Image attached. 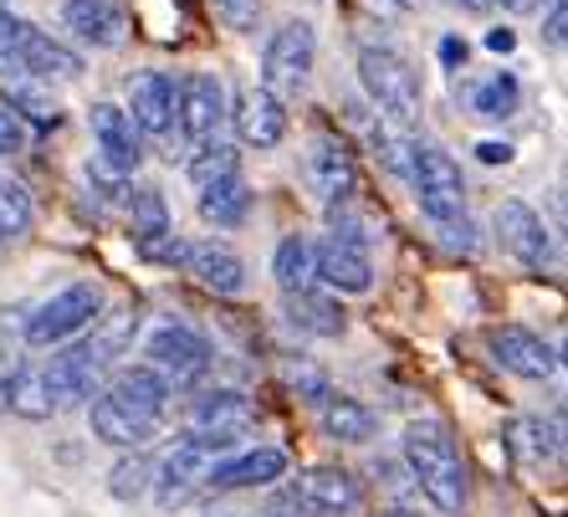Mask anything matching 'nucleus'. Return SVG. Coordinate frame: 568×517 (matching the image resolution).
Instances as JSON below:
<instances>
[{"label": "nucleus", "mask_w": 568, "mask_h": 517, "mask_svg": "<svg viewBox=\"0 0 568 517\" xmlns=\"http://www.w3.org/2000/svg\"><path fill=\"white\" fill-rule=\"evenodd\" d=\"M405 466H410L415 487L436 513L456 517L466 507V466H462V446L440 420H410L405 425Z\"/></svg>", "instance_id": "f257e3e1"}, {"label": "nucleus", "mask_w": 568, "mask_h": 517, "mask_svg": "<svg viewBox=\"0 0 568 517\" xmlns=\"http://www.w3.org/2000/svg\"><path fill=\"white\" fill-rule=\"evenodd\" d=\"M0 72H27V78H78L82 72V57L72 47H62L57 37L37 31L31 21L21 16L0 11Z\"/></svg>", "instance_id": "f03ea898"}, {"label": "nucleus", "mask_w": 568, "mask_h": 517, "mask_svg": "<svg viewBox=\"0 0 568 517\" xmlns=\"http://www.w3.org/2000/svg\"><path fill=\"white\" fill-rule=\"evenodd\" d=\"M358 82H364V93H369V103L379 108L384 119L395 123H415L420 119V72H415L410 62L399 52H389V47H369V52L358 57Z\"/></svg>", "instance_id": "7ed1b4c3"}, {"label": "nucleus", "mask_w": 568, "mask_h": 517, "mask_svg": "<svg viewBox=\"0 0 568 517\" xmlns=\"http://www.w3.org/2000/svg\"><path fill=\"white\" fill-rule=\"evenodd\" d=\"M98 313H103V292H98L93 282H72V287L52 292V297L31 313L21 338H27L31 348H62L93 328Z\"/></svg>", "instance_id": "20e7f679"}, {"label": "nucleus", "mask_w": 568, "mask_h": 517, "mask_svg": "<svg viewBox=\"0 0 568 517\" xmlns=\"http://www.w3.org/2000/svg\"><path fill=\"white\" fill-rule=\"evenodd\" d=\"M144 358L170 389H190L211 369V344H205L190 323H159L144 338Z\"/></svg>", "instance_id": "39448f33"}, {"label": "nucleus", "mask_w": 568, "mask_h": 517, "mask_svg": "<svg viewBox=\"0 0 568 517\" xmlns=\"http://www.w3.org/2000/svg\"><path fill=\"white\" fill-rule=\"evenodd\" d=\"M410 185H415V200H420V211L446 226V221H462L466 215V180L456 170L450 154L440 149H415V170H410Z\"/></svg>", "instance_id": "423d86ee"}, {"label": "nucleus", "mask_w": 568, "mask_h": 517, "mask_svg": "<svg viewBox=\"0 0 568 517\" xmlns=\"http://www.w3.org/2000/svg\"><path fill=\"white\" fill-rule=\"evenodd\" d=\"M317 62V31L307 21H287L282 31H272L266 41V57H262V88L266 93H297L307 82Z\"/></svg>", "instance_id": "0eeeda50"}, {"label": "nucleus", "mask_w": 568, "mask_h": 517, "mask_svg": "<svg viewBox=\"0 0 568 517\" xmlns=\"http://www.w3.org/2000/svg\"><path fill=\"white\" fill-rule=\"evenodd\" d=\"M185 436L195 440H211V446H236V436H246L256 425V405L241 389H211V395L190 399V415H185Z\"/></svg>", "instance_id": "6e6552de"}, {"label": "nucleus", "mask_w": 568, "mask_h": 517, "mask_svg": "<svg viewBox=\"0 0 568 517\" xmlns=\"http://www.w3.org/2000/svg\"><path fill=\"white\" fill-rule=\"evenodd\" d=\"M221 452H231V446H211V440H195V436L174 440L170 456L159 462V503L164 507L185 503L200 481H211V472L221 466Z\"/></svg>", "instance_id": "1a4fd4ad"}, {"label": "nucleus", "mask_w": 568, "mask_h": 517, "mask_svg": "<svg viewBox=\"0 0 568 517\" xmlns=\"http://www.w3.org/2000/svg\"><path fill=\"white\" fill-rule=\"evenodd\" d=\"M307 185L323 205H348L354 200V185H358V170H354V154L338 133H317L307 144Z\"/></svg>", "instance_id": "9d476101"}, {"label": "nucleus", "mask_w": 568, "mask_h": 517, "mask_svg": "<svg viewBox=\"0 0 568 517\" xmlns=\"http://www.w3.org/2000/svg\"><path fill=\"white\" fill-rule=\"evenodd\" d=\"M133 119V129L139 133H154V139H164V133L174 129V119H180V82L170 78V72H133L129 78V108H123Z\"/></svg>", "instance_id": "9b49d317"}, {"label": "nucleus", "mask_w": 568, "mask_h": 517, "mask_svg": "<svg viewBox=\"0 0 568 517\" xmlns=\"http://www.w3.org/2000/svg\"><path fill=\"white\" fill-rule=\"evenodd\" d=\"M292 491L303 497V507L313 517H354L364 507V487L344 466H307L303 477L292 481Z\"/></svg>", "instance_id": "f8f14e48"}, {"label": "nucleus", "mask_w": 568, "mask_h": 517, "mask_svg": "<svg viewBox=\"0 0 568 517\" xmlns=\"http://www.w3.org/2000/svg\"><path fill=\"white\" fill-rule=\"evenodd\" d=\"M225 119H231V108H225V88L215 72H195V78L180 82V119L174 123L185 129V139L211 144Z\"/></svg>", "instance_id": "ddd939ff"}, {"label": "nucleus", "mask_w": 568, "mask_h": 517, "mask_svg": "<svg viewBox=\"0 0 568 517\" xmlns=\"http://www.w3.org/2000/svg\"><path fill=\"white\" fill-rule=\"evenodd\" d=\"M491 226L503 236V252H513L523 266H542L554 256V236L542 226V215L532 205H523V200H503L497 215H491Z\"/></svg>", "instance_id": "4468645a"}, {"label": "nucleus", "mask_w": 568, "mask_h": 517, "mask_svg": "<svg viewBox=\"0 0 568 517\" xmlns=\"http://www.w3.org/2000/svg\"><path fill=\"white\" fill-rule=\"evenodd\" d=\"M487 348H491V358H497L507 374H517V379H548V374L558 369V354H554V348L542 344L538 333L517 328V323L487 328Z\"/></svg>", "instance_id": "2eb2a0df"}, {"label": "nucleus", "mask_w": 568, "mask_h": 517, "mask_svg": "<svg viewBox=\"0 0 568 517\" xmlns=\"http://www.w3.org/2000/svg\"><path fill=\"white\" fill-rule=\"evenodd\" d=\"M98 358L88 354L82 344H67L62 354H52V364L41 369V379H47V395H52L57 410H72V405H88V399L98 395Z\"/></svg>", "instance_id": "dca6fc26"}, {"label": "nucleus", "mask_w": 568, "mask_h": 517, "mask_svg": "<svg viewBox=\"0 0 568 517\" xmlns=\"http://www.w3.org/2000/svg\"><path fill=\"white\" fill-rule=\"evenodd\" d=\"M88 123H93V139H98V160H103L108 170H119V174L139 170V160H144V133L133 129V119L123 108L93 103Z\"/></svg>", "instance_id": "f3484780"}, {"label": "nucleus", "mask_w": 568, "mask_h": 517, "mask_svg": "<svg viewBox=\"0 0 568 517\" xmlns=\"http://www.w3.org/2000/svg\"><path fill=\"white\" fill-rule=\"evenodd\" d=\"M62 27L88 47H123L129 16L123 0H62Z\"/></svg>", "instance_id": "a211bd4d"}, {"label": "nucleus", "mask_w": 568, "mask_h": 517, "mask_svg": "<svg viewBox=\"0 0 568 517\" xmlns=\"http://www.w3.org/2000/svg\"><path fill=\"white\" fill-rule=\"evenodd\" d=\"M231 123H236L241 144L272 149V144H282V133H287V108H282L277 93H266V88H246V93H236Z\"/></svg>", "instance_id": "6ab92c4d"}, {"label": "nucleus", "mask_w": 568, "mask_h": 517, "mask_svg": "<svg viewBox=\"0 0 568 517\" xmlns=\"http://www.w3.org/2000/svg\"><path fill=\"white\" fill-rule=\"evenodd\" d=\"M103 395H113L123 405V410L144 415V420H164V410H170V395L174 389L159 379L149 364H123V369H113V379H108Z\"/></svg>", "instance_id": "aec40b11"}, {"label": "nucleus", "mask_w": 568, "mask_h": 517, "mask_svg": "<svg viewBox=\"0 0 568 517\" xmlns=\"http://www.w3.org/2000/svg\"><path fill=\"white\" fill-rule=\"evenodd\" d=\"M185 272L215 297H236L246 287V262H241L225 241H195L185 252Z\"/></svg>", "instance_id": "412c9836"}, {"label": "nucleus", "mask_w": 568, "mask_h": 517, "mask_svg": "<svg viewBox=\"0 0 568 517\" xmlns=\"http://www.w3.org/2000/svg\"><path fill=\"white\" fill-rule=\"evenodd\" d=\"M88 420H93V436H98V440H108V446H123V452H139V446L154 436V420H144V415L123 410L119 399L103 395V389L88 399Z\"/></svg>", "instance_id": "4be33fe9"}, {"label": "nucleus", "mask_w": 568, "mask_h": 517, "mask_svg": "<svg viewBox=\"0 0 568 517\" xmlns=\"http://www.w3.org/2000/svg\"><path fill=\"white\" fill-rule=\"evenodd\" d=\"M317 256V282H328V287L338 292H369L374 282V266H369V252L364 246H348V241H323V246H313Z\"/></svg>", "instance_id": "5701e85b"}, {"label": "nucleus", "mask_w": 568, "mask_h": 517, "mask_svg": "<svg viewBox=\"0 0 568 517\" xmlns=\"http://www.w3.org/2000/svg\"><path fill=\"white\" fill-rule=\"evenodd\" d=\"M287 472V452L277 446H256V452H241L236 462H221L211 472V487L221 491H241V487H272Z\"/></svg>", "instance_id": "b1692460"}, {"label": "nucleus", "mask_w": 568, "mask_h": 517, "mask_svg": "<svg viewBox=\"0 0 568 517\" xmlns=\"http://www.w3.org/2000/svg\"><path fill=\"white\" fill-rule=\"evenodd\" d=\"M287 323L307 338H344L348 313L323 292H297V297H287Z\"/></svg>", "instance_id": "393cba45"}, {"label": "nucleus", "mask_w": 568, "mask_h": 517, "mask_svg": "<svg viewBox=\"0 0 568 517\" xmlns=\"http://www.w3.org/2000/svg\"><path fill=\"white\" fill-rule=\"evenodd\" d=\"M272 277L287 297L297 292H313L317 287V256H313V241L307 236H282L277 252H272Z\"/></svg>", "instance_id": "a878e982"}, {"label": "nucleus", "mask_w": 568, "mask_h": 517, "mask_svg": "<svg viewBox=\"0 0 568 517\" xmlns=\"http://www.w3.org/2000/svg\"><path fill=\"white\" fill-rule=\"evenodd\" d=\"M0 88H6V98H11V113H16V119L47 123V129L62 119V103H57L52 88H47L41 78H27V72H0Z\"/></svg>", "instance_id": "bb28decb"}, {"label": "nucleus", "mask_w": 568, "mask_h": 517, "mask_svg": "<svg viewBox=\"0 0 568 517\" xmlns=\"http://www.w3.org/2000/svg\"><path fill=\"white\" fill-rule=\"evenodd\" d=\"M252 215V185L246 180H221V185L200 190V221L205 226H221V231H236L241 221Z\"/></svg>", "instance_id": "cd10ccee"}, {"label": "nucleus", "mask_w": 568, "mask_h": 517, "mask_svg": "<svg viewBox=\"0 0 568 517\" xmlns=\"http://www.w3.org/2000/svg\"><path fill=\"white\" fill-rule=\"evenodd\" d=\"M317 420H323V430H328L333 440H344V446H364V440H374V410L369 405H358V399H348V395L323 399V405H317Z\"/></svg>", "instance_id": "c85d7f7f"}, {"label": "nucleus", "mask_w": 568, "mask_h": 517, "mask_svg": "<svg viewBox=\"0 0 568 517\" xmlns=\"http://www.w3.org/2000/svg\"><path fill=\"white\" fill-rule=\"evenodd\" d=\"M133 328H139V313H133V307L98 313L93 328H88V338H82V348H88V354L98 358V369H103V364H113V358L133 344Z\"/></svg>", "instance_id": "c756f323"}, {"label": "nucleus", "mask_w": 568, "mask_h": 517, "mask_svg": "<svg viewBox=\"0 0 568 517\" xmlns=\"http://www.w3.org/2000/svg\"><path fill=\"white\" fill-rule=\"evenodd\" d=\"M185 174H190V185H195V190H211V185H221V180H236V174H241L236 144H221V139H211V144H195Z\"/></svg>", "instance_id": "7c9ffc66"}, {"label": "nucleus", "mask_w": 568, "mask_h": 517, "mask_svg": "<svg viewBox=\"0 0 568 517\" xmlns=\"http://www.w3.org/2000/svg\"><path fill=\"white\" fill-rule=\"evenodd\" d=\"M517 103H523V88H517L513 72H491V78L476 82V93H471V113L476 119H487V123L513 119Z\"/></svg>", "instance_id": "2f4dec72"}, {"label": "nucleus", "mask_w": 568, "mask_h": 517, "mask_svg": "<svg viewBox=\"0 0 568 517\" xmlns=\"http://www.w3.org/2000/svg\"><path fill=\"white\" fill-rule=\"evenodd\" d=\"M129 226H133V236H139V246L170 236V205H164L159 190H133L129 195Z\"/></svg>", "instance_id": "473e14b6"}, {"label": "nucleus", "mask_w": 568, "mask_h": 517, "mask_svg": "<svg viewBox=\"0 0 568 517\" xmlns=\"http://www.w3.org/2000/svg\"><path fill=\"white\" fill-rule=\"evenodd\" d=\"M507 446H513L523 462H542V456L558 452V425L538 420V415H523V420L507 425Z\"/></svg>", "instance_id": "72a5a7b5"}, {"label": "nucleus", "mask_w": 568, "mask_h": 517, "mask_svg": "<svg viewBox=\"0 0 568 517\" xmlns=\"http://www.w3.org/2000/svg\"><path fill=\"white\" fill-rule=\"evenodd\" d=\"M11 415H21V420H47V415H57L52 395H47V379H41V369H27V364H21V374H16V389H11Z\"/></svg>", "instance_id": "f704fd0d"}, {"label": "nucleus", "mask_w": 568, "mask_h": 517, "mask_svg": "<svg viewBox=\"0 0 568 517\" xmlns=\"http://www.w3.org/2000/svg\"><path fill=\"white\" fill-rule=\"evenodd\" d=\"M149 481H154V466H149V456H123L113 472H108V491L119 497V503H133V497H144Z\"/></svg>", "instance_id": "c9c22d12"}, {"label": "nucleus", "mask_w": 568, "mask_h": 517, "mask_svg": "<svg viewBox=\"0 0 568 517\" xmlns=\"http://www.w3.org/2000/svg\"><path fill=\"white\" fill-rule=\"evenodd\" d=\"M374 149H379L384 170H395V174H405V180H410V170H415V144L405 139V133H395L389 123H374Z\"/></svg>", "instance_id": "e433bc0d"}, {"label": "nucleus", "mask_w": 568, "mask_h": 517, "mask_svg": "<svg viewBox=\"0 0 568 517\" xmlns=\"http://www.w3.org/2000/svg\"><path fill=\"white\" fill-rule=\"evenodd\" d=\"M287 379H292L297 389H303L307 399H317V405H323V399L333 395V389H328V374L317 369V364H307V358H292V364H287Z\"/></svg>", "instance_id": "4c0bfd02"}, {"label": "nucleus", "mask_w": 568, "mask_h": 517, "mask_svg": "<svg viewBox=\"0 0 568 517\" xmlns=\"http://www.w3.org/2000/svg\"><path fill=\"white\" fill-rule=\"evenodd\" d=\"M215 16H221L231 31H256V21H262V0H215Z\"/></svg>", "instance_id": "58836bf2"}, {"label": "nucleus", "mask_w": 568, "mask_h": 517, "mask_svg": "<svg viewBox=\"0 0 568 517\" xmlns=\"http://www.w3.org/2000/svg\"><path fill=\"white\" fill-rule=\"evenodd\" d=\"M542 47H568V0H554L542 16Z\"/></svg>", "instance_id": "ea45409f"}, {"label": "nucleus", "mask_w": 568, "mask_h": 517, "mask_svg": "<svg viewBox=\"0 0 568 517\" xmlns=\"http://www.w3.org/2000/svg\"><path fill=\"white\" fill-rule=\"evenodd\" d=\"M21 144H27V123L0 103V154H21Z\"/></svg>", "instance_id": "a19ab883"}, {"label": "nucleus", "mask_w": 568, "mask_h": 517, "mask_svg": "<svg viewBox=\"0 0 568 517\" xmlns=\"http://www.w3.org/2000/svg\"><path fill=\"white\" fill-rule=\"evenodd\" d=\"M440 236H446V246H462V252H476V231H471V221H446V226H436Z\"/></svg>", "instance_id": "79ce46f5"}, {"label": "nucleus", "mask_w": 568, "mask_h": 517, "mask_svg": "<svg viewBox=\"0 0 568 517\" xmlns=\"http://www.w3.org/2000/svg\"><path fill=\"white\" fill-rule=\"evenodd\" d=\"M16 374H21V358L0 354V410H11V389H16Z\"/></svg>", "instance_id": "37998d69"}, {"label": "nucleus", "mask_w": 568, "mask_h": 517, "mask_svg": "<svg viewBox=\"0 0 568 517\" xmlns=\"http://www.w3.org/2000/svg\"><path fill=\"white\" fill-rule=\"evenodd\" d=\"M476 160H481V164H507V160H513V144L487 139V144H476Z\"/></svg>", "instance_id": "c03bdc74"}, {"label": "nucleus", "mask_w": 568, "mask_h": 517, "mask_svg": "<svg viewBox=\"0 0 568 517\" xmlns=\"http://www.w3.org/2000/svg\"><path fill=\"white\" fill-rule=\"evenodd\" d=\"M440 62H450V67H456V62H466V41H456V37H446V41H440Z\"/></svg>", "instance_id": "a18cd8bd"}, {"label": "nucleus", "mask_w": 568, "mask_h": 517, "mask_svg": "<svg viewBox=\"0 0 568 517\" xmlns=\"http://www.w3.org/2000/svg\"><path fill=\"white\" fill-rule=\"evenodd\" d=\"M487 47H491V52H513V47H517V37H513V31H507V27H497V31H487Z\"/></svg>", "instance_id": "49530a36"}, {"label": "nucleus", "mask_w": 568, "mask_h": 517, "mask_svg": "<svg viewBox=\"0 0 568 517\" xmlns=\"http://www.w3.org/2000/svg\"><path fill=\"white\" fill-rule=\"evenodd\" d=\"M446 6H462V11H471V16L491 11V0H446Z\"/></svg>", "instance_id": "de8ad7c7"}, {"label": "nucleus", "mask_w": 568, "mask_h": 517, "mask_svg": "<svg viewBox=\"0 0 568 517\" xmlns=\"http://www.w3.org/2000/svg\"><path fill=\"white\" fill-rule=\"evenodd\" d=\"M507 11H532V6H538V0H503Z\"/></svg>", "instance_id": "09e8293b"}, {"label": "nucleus", "mask_w": 568, "mask_h": 517, "mask_svg": "<svg viewBox=\"0 0 568 517\" xmlns=\"http://www.w3.org/2000/svg\"><path fill=\"white\" fill-rule=\"evenodd\" d=\"M384 517H420V513H410V507H395V513H384Z\"/></svg>", "instance_id": "8fccbe9b"}, {"label": "nucleus", "mask_w": 568, "mask_h": 517, "mask_svg": "<svg viewBox=\"0 0 568 517\" xmlns=\"http://www.w3.org/2000/svg\"><path fill=\"white\" fill-rule=\"evenodd\" d=\"M395 6H405V11H415V6H420V0H395Z\"/></svg>", "instance_id": "3c124183"}, {"label": "nucleus", "mask_w": 568, "mask_h": 517, "mask_svg": "<svg viewBox=\"0 0 568 517\" xmlns=\"http://www.w3.org/2000/svg\"><path fill=\"white\" fill-rule=\"evenodd\" d=\"M558 364H564V369H568V344H564V354H558Z\"/></svg>", "instance_id": "603ef678"}, {"label": "nucleus", "mask_w": 568, "mask_h": 517, "mask_svg": "<svg viewBox=\"0 0 568 517\" xmlns=\"http://www.w3.org/2000/svg\"><path fill=\"white\" fill-rule=\"evenodd\" d=\"M0 354H6V333H0Z\"/></svg>", "instance_id": "864d4df0"}]
</instances>
